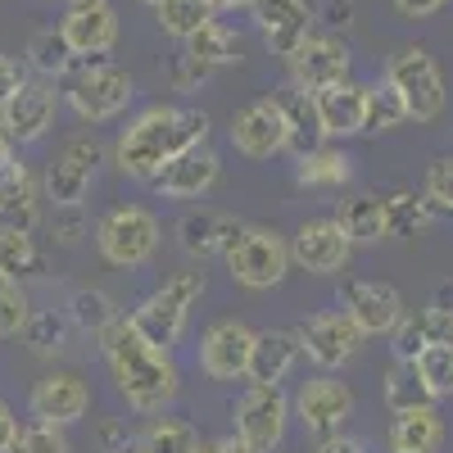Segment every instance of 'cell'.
Returning <instances> with one entry per match:
<instances>
[{
	"instance_id": "1",
	"label": "cell",
	"mask_w": 453,
	"mask_h": 453,
	"mask_svg": "<svg viewBox=\"0 0 453 453\" xmlns=\"http://www.w3.org/2000/svg\"><path fill=\"white\" fill-rule=\"evenodd\" d=\"M209 141V113L204 109H177V104H155L136 113L123 127L113 145V164L132 181H155L164 164H173L181 150Z\"/></svg>"
},
{
	"instance_id": "2",
	"label": "cell",
	"mask_w": 453,
	"mask_h": 453,
	"mask_svg": "<svg viewBox=\"0 0 453 453\" xmlns=\"http://www.w3.org/2000/svg\"><path fill=\"white\" fill-rule=\"evenodd\" d=\"M104 363L119 381V395L127 399V408L136 412H164L177 399V367L168 358V349L150 345V340L132 326V318H119L104 335H100Z\"/></svg>"
},
{
	"instance_id": "3",
	"label": "cell",
	"mask_w": 453,
	"mask_h": 453,
	"mask_svg": "<svg viewBox=\"0 0 453 453\" xmlns=\"http://www.w3.org/2000/svg\"><path fill=\"white\" fill-rule=\"evenodd\" d=\"M136 82L123 64L113 59H78L64 73V100L78 109V119L87 123H109L132 104Z\"/></svg>"
},
{
	"instance_id": "4",
	"label": "cell",
	"mask_w": 453,
	"mask_h": 453,
	"mask_svg": "<svg viewBox=\"0 0 453 453\" xmlns=\"http://www.w3.org/2000/svg\"><path fill=\"white\" fill-rule=\"evenodd\" d=\"M159 241H164L159 218L141 204H119L96 222V250L113 268H145L159 254Z\"/></svg>"
},
{
	"instance_id": "5",
	"label": "cell",
	"mask_w": 453,
	"mask_h": 453,
	"mask_svg": "<svg viewBox=\"0 0 453 453\" xmlns=\"http://www.w3.org/2000/svg\"><path fill=\"white\" fill-rule=\"evenodd\" d=\"M386 82L403 96L408 104V119L418 123H435L444 113V78H440V64L426 46H399L386 59Z\"/></svg>"
},
{
	"instance_id": "6",
	"label": "cell",
	"mask_w": 453,
	"mask_h": 453,
	"mask_svg": "<svg viewBox=\"0 0 453 453\" xmlns=\"http://www.w3.org/2000/svg\"><path fill=\"white\" fill-rule=\"evenodd\" d=\"M200 290H204V277H200V273H181V277L164 281V286L132 313V326L150 340V345L173 349L177 340H181V331H186V322H191V304L200 299Z\"/></svg>"
},
{
	"instance_id": "7",
	"label": "cell",
	"mask_w": 453,
	"mask_h": 453,
	"mask_svg": "<svg viewBox=\"0 0 453 453\" xmlns=\"http://www.w3.org/2000/svg\"><path fill=\"white\" fill-rule=\"evenodd\" d=\"M226 258V273H232L236 286L245 290H273L286 268H290V245L273 232V226H241L236 245L222 254Z\"/></svg>"
},
{
	"instance_id": "8",
	"label": "cell",
	"mask_w": 453,
	"mask_h": 453,
	"mask_svg": "<svg viewBox=\"0 0 453 453\" xmlns=\"http://www.w3.org/2000/svg\"><path fill=\"white\" fill-rule=\"evenodd\" d=\"M290 399L281 386H263V381H250L232 408V422H236V435L250 440L258 453H273L281 440H286V422H290Z\"/></svg>"
},
{
	"instance_id": "9",
	"label": "cell",
	"mask_w": 453,
	"mask_h": 453,
	"mask_svg": "<svg viewBox=\"0 0 453 453\" xmlns=\"http://www.w3.org/2000/svg\"><path fill=\"white\" fill-rule=\"evenodd\" d=\"M295 335H299V349L309 354V363H318L322 372L345 367L363 349V331L354 326V318L345 309H326V313L304 318L295 326Z\"/></svg>"
},
{
	"instance_id": "10",
	"label": "cell",
	"mask_w": 453,
	"mask_h": 453,
	"mask_svg": "<svg viewBox=\"0 0 453 453\" xmlns=\"http://www.w3.org/2000/svg\"><path fill=\"white\" fill-rule=\"evenodd\" d=\"M290 408H295V418L304 422V431H313L322 440V435L345 431V422L354 418V390L345 381H335L331 372H322V376H313V381L299 386Z\"/></svg>"
},
{
	"instance_id": "11",
	"label": "cell",
	"mask_w": 453,
	"mask_h": 453,
	"mask_svg": "<svg viewBox=\"0 0 453 453\" xmlns=\"http://www.w3.org/2000/svg\"><path fill=\"white\" fill-rule=\"evenodd\" d=\"M286 141H290V127H286V109L277 96L250 100L232 119V145L245 159H273L286 150Z\"/></svg>"
},
{
	"instance_id": "12",
	"label": "cell",
	"mask_w": 453,
	"mask_h": 453,
	"mask_svg": "<svg viewBox=\"0 0 453 453\" xmlns=\"http://www.w3.org/2000/svg\"><path fill=\"white\" fill-rule=\"evenodd\" d=\"M250 14L258 23L263 46H268L273 55H281V59H290L299 46H304L313 36V23H318L309 0H254Z\"/></svg>"
},
{
	"instance_id": "13",
	"label": "cell",
	"mask_w": 453,
	"mask_h": 453,
	"mask_svg": "<svg viewBox=\"0 0 453 453\" xmlns=\"http://www.w3.org/2000/svg\"><path fill=\"white\" fill-rule=\"evenodd\" d=\"M349 254H354V241L345 236V226H340L335 218H313V222H304L295 232V241H290V263H299L304 273H313V277H331V273H340L349 263Z\"/></svg>"
},
{
	"instance_id": "14",
	"label": "cell",
	"mask_w": 453,
	"mask_h": 453,
	"mask_svg": "<svg viewBox=\"0 0 453 453\" xmlns=\"http://www.w3.org/2000/svg\"><path fill=\"white\" fill-rule=\"evenodd\" d=\"M250 354H254V331L236 318L213 322L200 340V367L209 381H241V376H250Z\"/></svg>"
},
{
	"instance_id": "15",
	"label": "cell",
	"mask_w": 453,
	"mask_h": 453,
	"mask_svg": "<svg viewBox=\"0 0 453 453\" xmlns=\"http://www.w3.org/2000/svg\"><path fill=\"white\" fill-rule=\"evenodd\" d=\"M59 32L78 59H100L119 46V14H113L109 0H78L59 19Z\"/></svg>"
},
{
	"instance_id": "16",
	"label": "cell",
	"mask_w": 453,
	"mask_h": 453,
	"mask_svg": "<svg viewBox=\"0 0 453 453\" xmlns=\"http://www.w3.org/2000/svg\"><path fill=\"white\" fill-rule=\"evenodd\" d=\"M286 64H290V82H295V87H304V91H322V87H331V82H345V78H349L354 55H349V46L340 42V36L313 32L309 42L299 46Z\"/></svg>"
},
{
	"instance_id": "17",
	"label": "cell",
	"mask_w": 453,
	"mask_h": 453,
	"mask_svg": "<svg viewBox=\"0 0 453 453\" xmlns=\"http://www.w3.org/2000/svg\"><path fill=\"white\" fill-rule=\"evenodd\" d=\"M345 313L354 318V326L363 335H390L403 322V295L390 281H349L345 295H340Z\"/></svg>"
},
{
	"instance_id": "18",
	"label": "cell",
	"mask_w": 453,
	"mask_h": 453,
	"mask_svg": "<svg viewBox=\"0 0 453 453\" xmlns=\"http://www.w3.org/2000/svg\"><path fill=\"white\" fill-rule=\"evenodd\" d=\"M27 408H32V418H36V422L73 426V422H82V418H87L91 390H87V381H82L78 372H50V376H42V381L32 386Z\"/></svg>"
},
{
	"instance_id": "19",
	"label": "cell",
	"mask_w": 453,
	"mask_h": 453,
	"mask_svg": "<svg viewBox=\"0 0 453 453\" xmlns=\"http://www.w3.org/2000/svg\"><path fill=\"white\" fill-rule=\"evenodd\" d=\"M218 168H222L218 150L209 141H200L191 150H181L173 164H164L150 186H155L159 196H168V200H200L209 186L218 181Z\"/></svg>"
},
{
	"instance_id": "20",
	"label": "cell",
	"mask_w": 453,
	"mask_h": 453,
	"mask_svg": "<svg viewBox=\"0 0 453 453\" xmlns=\"http://www.w3.org/2000/svg\"><path fill=\"white\" fill-rule=\"evenodd\" d=\"M55 109H59V96L50 82H23L10 100H5V132L14 145H32L42 141L55 123Z\"/></svg>"
},
{
	"instance_id": "21",
	"label": "cell",
	"mask_w": 453,
	"mask_h": 453,
	"mask_svg": "<svg viewBox=\"0 0 453 453\" xmlns=\"http://www.w3.org/2000/svg\"><path fill=\"white\" fill-rule=\"evenodd\" d=\"M318 100V119L326 127V136H363V113H367V87L358 82H331L322 91H313Z\"/></svg>"
},
{
	"instance_id": "22",
	"label": "cell",
	"mask_w": 453,
	"mask_h": 453,
	"mask_svg": "<svg viewBox=\"0 0 453 453\" xmlns=\"http://www.w3.org/2000/svg\"><path fill=\"white\" fill-rule=\"evenodd\" d=\"M241 236V222L226 218V213H213V209H200V213H186L177 222V245L191 254V258H213V254H226Z\"/></svg>"
},
{
	"instance_id": "23",
	"label": "cell",
	"mask_w": 453,
	"mask_h": 453,
	"mask_svg": "<svg viewBox=\"0 0 453 453\" xmlns=\"http://www.w3.org/2000/svg\"><path fill=\"white\" fill-rule=\"evenodd\" d=\"M386 444H390V453H440V444H444V418L435 412V403L399 408L390 431H386Z\"/></svg>"
},
{
	"instance_id": "24",
	"label": "cell",
	"mask_w": 453,
	"mask_h": 453,
	"mask_svg": "<svg viewBox=\"0 0 453 453\" xmlns=\"http://www.w3.org/2000/svg\"><path fill=\"white\" fill-rule=\"evenodd\" d=\"M281 109H286V127H290V141H286V150L295 159H304V155H313L318 145H326V127H322V119H318V100H313V91H304V87H281Z\"/></svg>"
},
{
	"instance_id": "25",
	"label": "cell",
	"mask_w": 453,
	"mask_h": 453,
	"mask_svg": "<svg viewBox=\"0 0 453 453\" xmlns=\"http://www.w3.org/2000/svg\"><path fill=\"white\" fill-rule=\"evenodd\" d=\"M0 222L19 226V232H36V222H42V196L23 164L0 168Z\"/></svg>"
},
{
	"instance_id": "26",
	"label": "cell",
	"mask_w": 453,
	"mask_h": 453,
	"mask_svg": "<svg viewBox=\"0 0 453 453\" xmlns=\"http://www.w3.org/2000/svg\"><path fill=\"white\" fill-rule=\"evenodd\" d=\"M299 335L295 331H254V354H250V381L281 386L290 367L299 363Z\"/></svg>"
},
{
	"instance_id": "27",
	"label": "cell",
	"mask_w": 453,
	"mask_h": 453,
	"mask_svg": "<svg viewBox=\"0 0 453 453\" xmlns=\"http://www.w3.org/2000/svg\"><path fill=\"white\" fill-rule=\"evenodd\" d=\"M335 222L345 226V236L354 245H376V241L390 236V204L381 196H354V200L340 204Z\"/></svg>"
},
{
	"instance_id": "28",
	"label": "cell",
	"mask_w": 453,
	"mask_h": 453,
	"mask_svg": "<svg viewBox=\"0 0 453 453\" xmlns=\"http://www.w3.org/2000/svg\"><path fill=\"white\" fill-rule=\"evenodd\" d=\"M349 177H354V168H349L345 150L318 145L313 155L299 159V186H313V191H340V186H349Z\"/></svg>"
},
{
	"instance_id": "29",
	"label": "cell",
	"mask_w": 453,
	"mask_h": 453,
	"mask_svg": "<svg viewBox=\"0 0 453 453\" xmlns=\"http://www.w3.org/2000/svg\"><path fill=\"white\" fill-rule=\"evenodd\" d=\"M91 181H96V168L59 155L50 164V173H46V196L55 200V209H78L87 200V191H91Z\"/></svg>"
},
{
	"instance_id": "30",
	"label": "cell",
	"mask_w": 453,
	"mask_h": 453,
	"mask_svg": "<svg viewBox=\"0 0 453 453\" xmlns=\"http://www.w3.org/2000/svg\"><path fill=\"white\" fill-rule=\"evenodd\" d=\"M132 453H200V435L191 422L177 418H155L132 444Z\"/></svg>"
},
{
	"instance_id": "31",
	"label": "cell",
	"mask_w": 453,
	"mask_h": 453,
	"mask_svg": "<svg viewBox=\"0 0 453 453\" xmlns=\"http://www.w3.org/2000/svg\"><path fill=\"white\" fill-rule=\"evenodd\" d=\"M155 19L168 36H177V42H191V36L218 19L213 0H159L155 5Z\"/></svg>"
},
{
	"instance_id": "32",
	"label": "cell",
	"mask_w": 453,
	"mask_h": 453,
	"mask_svg": "<svg viewBox=\"0 0 453 453\" xmlns=\"http://www.w3.org/2000/svg\"><path fill=\"white\" fill-rule=\"evenodd\" d=\"M408 123V104L403 96L381 78L376 87H367V113H363V136H381V132H395Z\"/></svg>"
},
{
	"instance_id": "33",
	"label": "cell",
	"mask_w": 453,
	"mask_h": 453,
	"mask_svg": "<svg viewBox=\"0 0 453 453\" xmlns=\"http://www.w3.org/2000/svg\"><path fill=\"white\" fill-rule=\"evenodd\" d=\"M27 64L42 73V78L55 82V78H64V73L78 64V55H73V46L64 42L59 27H42V32H36L32 42H27Z\"/></svg>"
},
{
	"instance_id": "34",
	"label": "cell",
	"mask_w": 453,
	"mask_h": 453,
	"mask_svg": "<svg viewBox=\"0 0 453 453\" xmlns=\"http://www.w3.org/2000/svg\"><path fill=\"white\" fill-rule=\"evenodd\" d=\"M36 268H42V258H36L32 232H19V226L0 222V281H19Z\"/></svg>"
},
{
	"instance_id": "35",
	"label": "cell",
	"mask_w": 453,
	"mask_h": 453,
	"mask_svg": "<svg viewBox=\"0 0 453 453\" xmlns=\"http://www.w3.org/2000/svg\"><path fill=\"white\" fill-rule=\"evenodd\" d=\"M386 403H390V412L418 408V403H435V395L426 390V381L418 376V363H408V358L390 363V372H386Z\"/></svg>"
},
{
	"instance_id": "36",
	"label": "cell",
	"mask_w": 453,
	"mask_h": 453,
	"mask_svg": "<svg viewBox=\"0 0 453 453\" xmlns=\"http://www.w3.org/2000/svg\"><path fill=\"white\" fill-rule=\"evenodd\" d=\"M186 50H191L196 59H204L209 68H218V64H236L241 59V36L226 27V23H204L191 42H186Z\"/></svg>"
},
{
	"instance_id": "37",
	"label": "cell",
	"mask_w": 453,
	"mask_h": 453,
	"mask_svg": "<svg viewBox=\"0 0 453 453\" xmlns=\"http://www.w3.org/2000/svg\"><path fill=\"white\" fill-rule=\"evenodd\" d=\"M412 363H418V376L426 381V390H431L435 399H449V395H453V340L422 345Z\"/></svg>"
},
{
	"instance_id": "38",
	"label": "cell",
	"mask_w": 453,
	"mask_h": 453,
	"mask_svg": "<svg viewBox=\"0 0 453 453\" xmlns=\"http://www.w3.org/2000/svg\"><path fill=\"white\" fill-rule=\"evenodd\" d=\"M68 309H73V322H78L82 331H96V335H104L113 322L123 318L119 309H113V299H109L104 290H78Z\"/></svg>"
},
{
	"instance_id": "39",
	"label": "cell",
	"mask_w": 453,
	"mask_h": 453,
	"mask_svg": "<svg viewBox=\"0 0 453 453\" xmlns=\"http://www.w3.org/2000/svg\"><path fill=\"white\" fill-rule=\"evenodd\" d=\"M27 340V349L32 354H64V340H68V326L59 313H32L27 326L19 331Z\"/></svg>"
},
{
	"instance_id": "40",
	"label": "cell",
	"mask_w": 453,
	"mask_h": 453,
	"mask_svg": "<svg viewBox=\"0 0 453 453\" xmlns=\"http://www.w3.org/2000/svg\"><path fill=\"white\" fill-rule=\"evenodd\" d=\"M10 453H73V449H68L64 426H55V422H32V426H19Z\"/></svg>"
},
{
	"instance_id": "41",
	"label": "cell",
	"mask_w": 453,
	"mask_h": 453,
	"mask_svg": "<svg viewBox=\"0 0 453 453\" xmlns=\"http://www.w3.org/2000/svg\"><path fill=\"white\" fill-rule=\"evenodd\" d=\"M32 318V304H27V295L19 281H0V340L5 335H19Z\"/></svg>"
},
{
	"instance_id": "42",
	"label": "cell",
	"mask_w": 453,
	"mask_h": 453,
	"mask_svg": "<svg viewBox=\"0 0 453 453\" xmlns=\"http://www.w3.org/2000/svg\"><path fill=\"white\" fill-rule=\"evenodd\" d=\"M422 191H426V200H431L435 209L453 213V155H440V159H431V168H426V181H422Z\"/></svg>"
},
{
	"instance_id": "43",
	"label": "cell",
	"mask_w": 453,
	"mask_h": 453,
	"mask_svg": "<svg viewBox=\"0 0 453 453\" xmlns=\"http://www.w3.org/2000/svg\"><path fill=\"white\" fill-rule=\"evenodd\" d=\"M168 78H173V87H177V91H200V87H204V78H209V64H204V59H196L191 50H181V55L173 59V68H168Z\"/></svg>"
},
{
	"instance_id": "44",
	"label": "cell",
	"mask_w": 453,
	"mask_h": 453,
	"mask_svg": "<svg viewBox=\"0 0 453 453\" xmlns=\"http://www.w3.org/2000/svg\"><path fill=\"white\" fill-rule=\"evenodd\" d=\"M390 204V236L395 232H412V226H426V204L418 196H395Z\"/></svg>"
},
{
	"instance_id": "45",
	"label": "cell",
	"mask_w": 453,
	"mask_h": 453,
	"mask_svg": "<svg viewBox=\"0 0 453 453\" xmlns=\"http://www.w3.org/2000/svg\"><path fill=\"white\" fill-rule=\"evenodd\" d=\"M23 82H27V68L19 59H10V55H0V104H5Z\"/></svg>"
},
{
	"instance_id": "46",
	"label": "cell",
	"mask_w": 453,
	"mask_h": 453,
	"mask_svg": "<svg viewBox=\"0 0 453 453\" xmlns=\"http://www.w3.org/2000/svg\"><path fill=\"white\" fill-rule=\"evenodd\" d=\"M313 453H367V444L358 435H345V431H335V435H322Z\"/></svg>"
},
{
	"instance_id": "47",
	"label": "cell",
	"mask_w": 453,
	"mask_h": 453,
	"mask_svg": "<svg viewBox=\"0 0 453 453\" xmlns=\"http://www.w3.org/2000/svg\"><path fill=\"white\" fill-rule=\"evenodd\" d=\"M200 453H258V449L232 431V435H213V440H200Z\"/></svg>"
},
{
	"instance_id": "48",
	"label": "cell",
	"mask_w": 453,
	"mask_h": 453,
	"mask_svg": "<svg viewBox=\"0 0 453 453\" xmlns=\"http://www.w3.org/2000/svg\"><path fill=\"white\" fill-rule=\"evenodd\" d=\"M399 19H431L435 10H444V0H390Z\"/></svg>"
},
{
	"instance_id": "49",
	"label": "cell",
	"mask_w": 453,
	"mask_h": 453,
	"mask_svg": "<svg viewBox=\"0 0 453 453\" xmlns=\"http://www.w3.org/2000/svg\"><path fill=\"white\" fill-rule=\"evenodd\" d=\"M64 155H68V159H78V164H87V168H96V164H100V145L82 136V141H68Z\"/></svg>"
},
{
	"instance_id": "50",
	"label": "cell",
	"mask_w": 453,
	"mask_h": 453,
	"mask_svg": "<svg viewBox=\"0 0 453 453\" xmlns=\"http://www.w3.org/2000/svg\"><path fill=\"white\" fill-rule=\"evenodd\" d=\"M14 435H19V422H14V408H10L5 399H0V453H10Z\"/></svg>"
},
{
	"instance_id": "51",
	"label": "cell",
	"mask_w": 453,
	"mask_h": 453,
	"mask_svg": "<svg viewBox=\"0 0 453 453\" xmlns=\"http://www.w3.org/2000/svg\"><path fill=\"white\" fill-rule=\"evenodd\" d=\"M100 444H104L109 453H127V431H123L119 422H104V426H100Z\"/></svg>"
},
{
	"instance_id": "52",
	"label": "cell",
	"mask_w": 453,
	"mask_h": 453,
	"mask_svg": "<svg viewBox=\"0 0 453 453\" xmlns=\"http://www.w3.org/2000/svg\"><path fill=\"white\" fill-rule=\"evenodd\" d=\"M5 164H14V141H10V132H0V168Z\"/></svg>"
},
{
	"instance_id": "53",
	"label": "cell",
	"mask_w": 453,
	"mask_h": 453,
	"mask_svg": "<svg viewBox=\"0 0 453 453\" xmlns=\"http://www.w3.org/2000/svg\"><path fill=\"white\" fill-rule=\"evenodd\" d=\"M254 0H213V10H250Z\"/></svg>"
},
{
	"instance_id": "54",
	"label": "cell",
	"mask_w": 453,
	"mask_h": 453,
	"mask_svg": "<svg viewBox=\"0 0 453 453\" xmlns=\"http://www.w3.org/2000/svg\"><path fill=\"white\" fill-rule=\"evenodd\" d=\"M141 5H159V0H141Z\"/></svg>"
},
{
	"instance_id": "55",
	"label": "cell",
	"mask_w": 453,
	"mask_h": 453,
	"mask_svg": "<svg viewBox=\"0 0 453 453\" xmlns=\"http://www.w3.org/2000/svg\"><path fill=\"white\" fill-rule=\"evenodd\" d=\"M64 5H78V0H64Z\"/></svg>"
}]
</instances>
